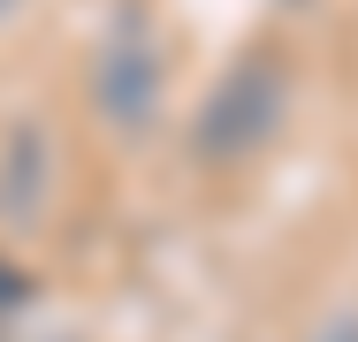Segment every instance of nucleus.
<instances>
[{
	"label": "nucleus",
	"mask_w": 358,
	"mask_h": 342,
	"mask_svg": "<svg viewBox=\"0 0 358 342\" xmlns=\"http://www.w3.org/2000/svg\"><path fill=\"white\" fill-rule=\"evenodd\" d=\"M92 107H99L115 130H145L152 107H160V46L145 38L138 8L99 38V61H92Z\"/></svg>",
	"instance_id": "f03ea898"
},
{
	"label": "nucleus",
	"mask_w": 358,
	"mask_h": 342,
	"mask_svg": "<svg viewBox=\"0 0 358 342\" xmlns=\"http://www.w3.org/2000/svg\"><path fill=\"white\" fill-rule=\"evenodd\" d=\"M328 342H358V320H351V327H336V335H328Z\"/></svg>",
	"instance_id": "20e7f679"
},
{
	"label": "nucleus",
	"mask_w": 358,
	"mask_h": 342,
	"mask_svg": "<svg viewBox=\"0 0 358 342\" xmlns=\"http://www.w3.org/2000/svg\"><path fill=\"white\" fill-rule=\"evenodd\" d=\"M46 205V137L38 130H15L8 137V160H0V213L15 228H31Z\"/></svg>",
	"instance_id": "7ed1b4c3"
},
{
	"label": "nucleus",
	"mask_w": 358,
	"mask_h": 342,
	"mask_svg": "<svg viewBox=\"0 0 358 342\" xmlns=\"http://www.w3.org/2000/svg\"><path fill=\"white\" fill-rule=\"evenodd\" d=\"M282 114H289V68L275 61V54H244V61L206 91V107H199V122H191V152H199L206 168H236V160H252V152L275 144Z\"/></svg>",
	"instance_id": "f257e3e1"
}]
</instances>
